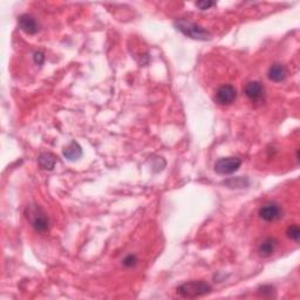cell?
I'll return each instance as SVG.
<instances>
[{
    "label": "cell",
    "instance_id": "cell-1",
    "mask_svg": "<svg viewBox=\"0 0 300 300\" xmlns=\"http://www.w3.org/2000/svg\"><path fill=\"white\" fill-rule=\"evenodd\" d=\"M212 291V287L210 284L204 280H190L183 282L177 287V293L180 294L183 298L194 299L198 298V297L205 296L209 294Z\"/></svg>",
    "mask_w": 300,
    "mask_h": 300
},
{
    "label": "cell",
    "instance_id": "cell-2",
    "mask_svg": "<svg viewBox=\"0 0 300 300\" xmlns=\"http://www.w3.org/2000/svg\"><path fill=\"white\" fill-rule=\"evenodd\" d=\"M174 25L175 27L180 32H182L185 37L191 38V39L202 40V41L211 39V34L209 33L205 28H203L202 26L197 24H194V22L186 21L184 19H180L176 20Z\"/></svg>",
    "mask_w": 300,
    "mask_h": 300
},
{
    "label": "cell",
    "instance_id": "cell-3",
    "mask_svg": "<svg viewBox=\"0 0 300 300\" xmlns=\"http://www.w3.org/2000/svg\"><path fill=\"white\" fill-rule=\"evenodd\" d=\"M27 220H30L33 229L37 232H40V234L46 232L49 228V220L47 215L39 206H30L28 208Z\"/></svg>",
    "mask_w": 300,
    "mask_h": 300
},
{
    "label": "cell",
    "instance_id": "cell-4",
    "mask_svg": "<svg viewBox=\"0 0 300 300\" xmlns=\"http://www.w3.org/2000/svg\"><path fill=\"white\" fill-rule=\"evenodd\" d=\"M241 165V160L240 157H223L215 163V171L218 175H230L234 174Z\"/></svg>",
    "mask_w": 300,
    "mask_h": 300
},
{
    "label": "cell",
    "instance_id": "cell-5",
    "mask_svg": "<svg viewBox=\"0 0 300 300\" xmlns=\"http://www.w3.org/2000/svg\"><path fill=\"white\" fill-rule=\"evenodd\" d=\"M259 217L265 222H276V220H280L282 216V210L280 205L277 204L275 202H267L259 208L258 211Z\"/></svg>",
    "mask_w": 300,
    "mask_h": 300
},
{
    "label": "cell",
    "instance_id": "cell-6",
    "mask_svg": "<svg viewBox=\"0 0 300 300\" xmlns=\"http://www.w3.org/2000/svg\"><path fill=\"white\" fill-rule=\"evenodd\" d=\"M237 98V90L232 84H223L217 89L215 100L220 106H228L231 104Z\"/></svg>",
    "mask_w": 300,
    "mask_h": 300
},
{
    "label": "cell",
    "instance_id": "cell-7",
    "mask_svg": "<svg viewBox=\"0 0 300 300\" xmlns=\"http://www.w3.org/2000/svg\"><path fill=\"white\" fill-rule=\"evenodd\" d=\"M244 93H245V95L250 100L256 102V101H259L263 99L265 89L263 84L259 82V81H251V82H249L245 86Z\"/></svg>",
    "mask_w": 300,
    "mask_h": 300
},
{
    "label": "cell",
    "instance_id": "cell-8",
    "mask_svg": "<svg viewBox=\"0 0 300 300\" xmlns=\"http://www.w3.org/2000/svg\"><path fill=\"white\" fill-rule=\"evenodd\" d=\"M19 26L25 33L30 34H36L39 31V24L36 20V18L30 16V14H22L19 17Z\"/></svg>",
    "mask_w": 300,
    "mask_h": 300
},
{
    "label": "cell",
    "instance_id": "cell-9",
    "mask_svg": "<svg viewBox=\"0 0 300 300\" xmlns=\"http://www.w3.org/2000/svg\"><path fill=\"white\" fill-rule=\"evenodd\" d=\"M267 77L273 82H281L287 77V69L286 67L282 66L281 63H273L269 68L267 72Z\"/></svg>",
    "mask_w": 300,
    "mask_h": 300
},
{
    "label": "cell",
    "instance_id": "cell-10",
    "mask_svg": "<svg viewBox=\"0 0 300 300\" xmlns=\"http://www.w3.org/2000/svg\"><path fill=\"white\" fill-rule=\"evenodd\" d=\"M277 245H278V241H277L275 238H272V237L265 238V240L261 241L258 246L259 256H261V257H264V258L270 257V256L276 251Z\"/></svg>",
    "mask_w": 300,
    "mask_h": 300
},
{
    "label": "cell",
    "instance_id": "cell-11",
    "mask_svg": "<svg viewBox=\"0 0 300 300\" xmlns=\"http://www.w3.org/2000/svg\"><path fill=\"white\" fill-rule=\"evenodd\" d=\"M63 156H65L68 161H78V160L81 159V156H82V148H81V145L79 144L78 142H72L71 144H68L65 149H63Z\"/></svg>",
    "mask_w": 300,
    "mask_h": 300
},
{
    "label": "cell",
    "instance_id": "cell-12",
    "mask_svg": "<svg viewBox=\"0 0 300 300\" xmlns=\"http://www.w3.org/2000/svg\"><path fill=\"white\" fill-rule=\"evenodd\" d=\"M57 157H55L53 154L49 153H42L41 155L39 156L38 159V162H39L40 167L45 170H53L55 164H57Z\"/></svg>",
    "mask_w": 300,
    "mask_h": 300
},
{
    "label": "cell",
    "instance_id": "cell-13",
    "mask_svg": "<svg viewBox=\"0 0 300 300\" xmlns=\"http://www.w3.org/2000/svg\"><path fill=\"white\" fill-rule=\"evenodd\" d=\"M286 235L287 237L290 238L291 240L296 241V243H298L300 240V229L299 226L297 225V224H292V225H290L286 230Z\"/></svg>",
    "mask_w": 300,
    "mask_h": 300
},
{
    "label": "cell",
    "instance_id": "cell-14",
    "mask_svg": "<svg viewBox=\"0 0 300 300\" xmlns=\"http://www.w3.org/2000/svg\"><path fill=\"white\" fill-rule=\"evenodd\" d=\"M122 264H123L126 267H134L136 264H138V258H136V256L129 255L123 259Z\"/></svg>",
    "mask_w": 300,
    "mask_h": 300
},
{
    "label": "cell",
    "instance_id": "cell-15",
    "mask_svg": "<svg viewBox=\"0 0 300 300\" xmlns=\"http://www.w3.org/2000/svg\"><path fill=\"white\" fill-rule=\"evenodd\" d=\"M258 292L263 297H272V293L275 292V288L270 286V285H265V286H261L259 288Z\"/></svg>",
    "mask_w": 300,
    "mask_h": 300
},
{
    "label": "cell",
    "instance_id": "cell-16",
    "mask_svg": "<svg viewBox=\"0 0 300 300\" xmlns=\"http://www.w3.org/2000/svg\"><path fill=\"white\" fill-rule=\"evenodd\" d=\"M215 5V2H212V1H198V2H196V6L200 8V10H202V11H204V10H208V8H210L211 6H214Z\"/></svg>",
    "mask_w": 300,
    "mask_h": 300
},
{
    "label": "cell",
    "instance_id": "cell-17",
    "mask_svg": "<svg viewBox=\"0 0 300 300\" xmlns=\"http://www.w3.org/2000/svg\"><path fill=\"white\" fill-rule=\"evenodd\" d=\"M43 61H45V55L41 52H36L34 53V62L37 63V65H42Z\"/></svg>",
    "mask_w": 300,
    "mask_h": 300
}]
</instances>
